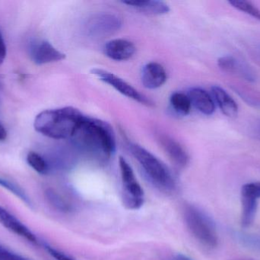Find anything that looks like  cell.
Segmentation results:
<instances>
[{"label":"cell","instance_id":"28","mask_svg":"<svg viewBox=\"0 0 260 260\" xmlns=\"http://www.w3.org/2000/svg\"><path fill=\"white\" fill-rule=\"evenodd\" d=\"M174 260H192L190 258L187 257L186 256H184V255L178 254L175 256L174 258Z\"/></svg>","mask_w":260,"mask_h":260},{"label":"cell","instance_id":"3","mask_svg":"<svg viewBox=\"0 0 260 260\" xmlns=\"http://www.w3.org/2000/svg\"><path fill=\"white\" fill-rule=\"evenodd\" d=\"M129 149L153 184L166 192L174 190L175 180L171 170L163 162L137 143H130Z\"/></svg>","mask_w":260,"mask_h":260},{"label":"cell","instance_id":"17","mask_svg":"<svg viewBox=\"0 0 260 260\" xmlns=\"http://www.w3.org/2000/svg\"><path fill=\"white\" fill-rule=\"evenodd\" d=\"M257 209V200L242 197V215L241 223L244 227H248L253 223Z\"/></svg>","mask_w":260,"mask_h":260},{"label":"cell","instance_id":"11","mask_svg":"<svg viewBox=\"0 0 260 260\" xmlns=\"http://www.w3.org/2000/svg\"><path fill=\"white\" fill-rule=\"evenodd\" d=\"M166 81V70L161 64L156 62L148 63L142 69V82L145 88L150 90L159 88Z\"/></svg>","mask_w":260,"mask_h":260},{"label":"cell","instance_id":"15","mask_svg":"<svg viewBox=\"0 0 260 260\" xmlns=\"http://www.w3.org/2000/svg\"><path fill=\"white\" fill-rule=\"evenodd\" d=\"M188 96L191 104L200 112L206 115L213 114L215 110V102L206 90L200 88L191 89Z\"/></svg>","mask_w":260,"mask_h":260},{"label":"cell","instance_id":"6","mask_svg":"<svg viewBox=\"0 0 260 260\" xmlns=\"http://www.w3.org/2000/svg\"><path fill=\"white\" fill-rule=\"evenodd\" d=\"M91 73L103 81L105 83L115 89L119 93L123 96L133 99L142 105H151V102L142 93H139L137 90L132 86L130 84L126 82L124 79L116 76L114 73H110L102 69H93Z\"/></svg>","mask_w":260,"mask_h":260},{"label":"cell","instance_id":"23","mask_svg":"<svg viewBox=\"0 0 260 260\" xmlns=\"http://www.w3.org/2000/svg\"><path fill=\"white\" fill-rule=\"evenodd\" d=\"M241 195L257 200L260 198V182L244 185L241 189Z\"/></svg>","mask_w":260,"mask_h":260},{"label":"cell","instance_id":"12","mask_svg":"<svg viewBox=\"0 0 260 260\" xmlns=\"http://www.w3.org/2000/svg\"><path fill=\"white\" fill-rule=\"evenodd\" d=\"M159 141L168 157L177 166L183 168L188 164L189 155L178 142L167 135L160 136Z\"/></svg>","mask_w":260,"mask_h":260},{"label":"cell","instance_id":"2","mask_svg":"<svg viewBox=\"0 0 260 260\" xmlns=\"http://www.w3.org/2000/svg\"><path fill=\"white\" fill-rule=\"evenodd\" d=\"M85 117L77 108L64 107L41 111L35 118V129L50 138H73Z\"/></svg>","mask_w":260,"mask_h":260},{"label":"cell","instance_id":"5","mask_svg":"<svg viewBox=\"0 0 260 260\" xmlns=\"http://www.w3.org/2000/svg\"><path fill=\"white\" fill-rule=\"evenodd\" d=\"M120 174L123 186V203L127 209L137 210L143 206L145 193L138 182L134 171L123 157L119 159Z\"/></svg>","mask_w":260,"mask_h":260},{"label":"cell","instance_id":"19","mask_svg":"<svg viewBox=\"0 0 260 260\" xmlns=\"http://www.w3.org/2000/svg\"><path fill=\"white\" fill-rule=\"evenodd\" d=\"M45 197L50 206L59 212H67L71 211V206L67 203V200L59 195L54 189H48L45 191Z\"/></svg>","mask_w":260,"mask_h":260},{"label":"cell","instance_id":"10","mask_svg":"<svg viewBox=\"0 0 260 260\" xmlns=\"http://www.w3.org/2000/svg\"><path fill=\"white\" fill-rule=\"evenodd\" d=\"M136 50L134 44L126 39L111 40L104 47L105 55L117 61H127L133 56Z\"/></svg>","mask_w":260,"mask_h":260},{"label":"cell","instance_id":"8","mask_svg":"<svg viewBox=\"0 0 260 260\" xmlns=\"http://www.w3.org/2000/svg\"><path fill=\"white\" fill-rule=\"evenodd\" d=\"M120 25L121 21L119 17L111 14H100L90 20L88 32L92 36H105L116 32Z\"/></svg>","mask_w":260,"mask_h":260},{"label":"cell","instance_id":"14","mask_svg":"<svg viewBox=\"0 0 260 260\" xmlns=\"http://www.w3.org/2000/svg\"><path fill=\"white\" fill-rule=\"evenodd\" d=\"M212 94L213 100L224 115L232 119L237 117L238 114V104L225 90L218 85H214L212 87Z\"/></svg>","mask_w":260,"mask_h":260},{"label":"cell","instance_id":"21","mask_svg":"<svg viewBox=\"0 0 260 260\" xmlns=\"http://www.w3.org/2000/svg\"><path fill=\"white\" fill-rule=\"evenodd\" d=\"M0 186L4 188V189H7L9 192H10L11 193L15 195L17 198H19V199L21 200L23 203H25L27 206L31 207V201H30L28 195L26 194L24 190H23L22 188L20 187L18 185L12 183V182L9 181V180H6V179H3L2 178V177H0Z\"/></svg>","mask_w":260,"mask_h":260},{"label":"cell","instance_id":"22","mask_svg":"<svg viewBox=\"0 0 260 260\" xmlns=\"http://www.w3.org/2000/svg\"><path fill=\"white\" fill-rule=\"evenodd\" d=\"M229 4L233 7L236 8L241 12H245L248 15H251L253 18L260 21V10L256 6H253L251 3L244 0H232L229 2Z\"/></svg>","mask_w":260,"mask_h":260},{"label":"cell","instance_id":"26","mask_svg":"<svg viewBox=\"0 0 260 260\" xmlns=\"http://www.w3.org/2000/svg\"><path fill=\"white\" fill-rule=\"evenodd\" d=\"M6 53H7V49H6V43H5L1 29H0V65L4 62Z\"/></svg>","mask_w":260,"mask_h":260},{"label":"cell","instance_id":"1","mask_svg":"<svg viewBox=\"0 0 260 260\" xmlns=\"http://www.w3.org/2000/svg\"><path fill=\"white\" fill-rule=\"evenodd\" d=\"M72 139L76 146L92 155L108 158L116 151L114 130L99 119L85 115Z\"/></svg>","mask_w":260,"mask_h":260},{"label":"cell","instance_id":"29","mask_svg":"<svg viewBox=\"0 0 260 260\" xmlns=\"http://www.w3.org/2000/svg\"><path fill=\"white\" fill-rule=\"evenodd\" d=\"M240 260H253V259H240Z\"/></svg>","mask_w":260,"mask_h":260},{"label":"cell","instance_id":"25","mask_svg":"<svg viewBox=\"0 0 260 260\" xmlns=\"http://www.w3.org/2000/svg\"><path fill=\"white\" fill-rule=\"evenodd\" d=\"M0 260H30L0 245Z\"/></svg>","mask_w":260,"mask_h":260},{"label":"cell","instance_id":"13","mask_svg":"<svg viewBox=\"0 0 260 260\" xmlns=\"http://www.w3.org/2000/svg\"><path fill=\"white\" fill-rule=\"evenodd\" d=\"M218 65L220 69L226 73L238 75L246 80L253 82L255 81L254 74L247 66L242 64L232 56H224L219 58Z\"/></svg>","mask_w":260,"mask_h":260},{"label":"cell","instance_id":"27","mask_svg":"<svg viewBox=\"0 0 260 260\" xmlns=\"http://www.w3.org/2000/svg\"><path fill=\"white\" fill-rule=\"evenodd\" d=\"M7 137V131L3 125L0 123V141H3Z\"/></svg>","mask_w":260,"mask_h":260},{"label":"cell","instance_id":"16","mask_svg":"<svg viewBox=\"0 0 260 260\" xmlns=\"http://www.w3.org/2000/svg\"><path fill=\"white\" fill-rule=\"evenodd\" d=\"M123 4L128 5L137 10L151 15H163L170 11L169 6L165 2L157 0H134L123 1Z\"/></svg>","mask_w":260,"mask_h":260},{"label":"cell","instance_id":"20","mask_svg":"<svg viewBox=\"0 0 260 260\" xmlns=\"http://www.w3.org/2000/svg\"><path fill=\"white\" fill-rule=\"evenodd\" d=\"M26 160H27V164L38 174L42 175L48 174L49 169H50L48 163L38 153L30 151L27 154Z\"/></svg>","mask_w":260,"mask_h":260},{"label":"cell","instance_id":"4","mask_svg":"<svg viewBox=\"0 0 260 260\" xmlns=\"http://www.w3.org/2000/svg\"><path fill=\"white\" fill-rule=\"evenodd\" d=\"M184 221L191 235L203 245L215 247L218 243L216 227L212 218L197 206H186Z\"/></svg>","mask_w":260,"mask_h":260},{"label":"cell","instance_id":"18","mask_svg":"<svg viewBox=\"0 0 260 260\" xmlns=\"http://www.w3.org/2000/svg\"><path fill=\"white\" fill-rule=\"evenodd\" d=\"M171 104L176 112L182 115H186L190 111V99L187 95L182 93H174L171 96Z\"/></svg>","mask_w":260,"mask_h":260},{"label":"cell","instance_id":"7","mask_svg":"<svg viewBox=\"0 0 260 260\" xmlns=\"http://www.w3.org/2000/svg\"><path fill=\"white\" fill-rule=\"evenodd\" d=\"M30 56L37 65L62 61L66 55L55 48L49 41H40L34 43L30 47Z\"/></svg>","mask_w":260,"mask_h":260},{"label":"cell","instance_id":"24","mask_svg":"<svg viewBox=\"0 0 260 260\" xmlns=\"http://www.w3.org/2000/svg\"><path fill=\"white\" fill-rule=\"evenodd\" d=\"M44 247V248L47 250V253L56 260H75L69 256V255L66 254L63 252L60 251V250H57V249L54 248V247H51V246L48 245V244L43 243L41 244Z\"/></svg>","mask_w":260,"mask_h":260},{"label":"cell","instance_id":"9","mask_svg":"<svg viewBox=\"0 0 260 260\" xmlns=\"http://www.w3.org/2000/svg\"><path fill=\"white\" fill-rule=\"evenodd\" d=\"M0 224L15 235L33 244H39L35 234L9 211L0 206Z\"/></svg>","mask_w":260,"mask_h":260}]
</instances>
